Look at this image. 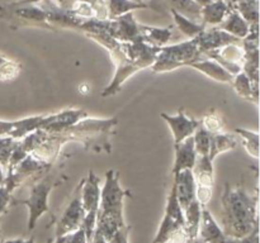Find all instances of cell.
I'll return each mask as SVG.
<instances>
[{
	"label": "cell",
	"mask_w": 260,
	"mask_h": 243,
	"mask_svg": "<svg viewBox=\"0 0 260 243\" xmlns=\"http://www.w3.org/2000/svg\"><path fill=\"white\" fill-rule=\"evenodd\" d=\"M225 210V234L234 239L248 237L258 230L256 201L241 187L226 186L222 196Z\"/></svg>",
	"instance_id": "6da1fadb"
},
{
	"label": "cell",
	"mask_w": 260,
	"mask_h": 243,
	"mask_svg": "<svg viewBox=\"0 0 260 243\" xmlns=\"http://www.w3.org/2000/svg\"><path fill=\"white\" fill-rule=\"evenodd\" d=\"M202 53L200 52L196 38H190L189 40L179 43V45L165 46L160 48L155 62L152 63L154 72H165L172 71L180 66L189 65L200 58Z\"/></svg>",
	"instance_id": "7a4b0ae2"
},
{
	"label": "cell",
	"mask_w": 260,
	"mask_h": 243,
	"mask_svg": "<svg viewBox=\"0 0 260 243\" xmlns=\"http://www.w3.org/2000/svg\"><path fill=\"white\" fill-rule=\"evenodd\" d=\"M126 191L119 185V176L114 170H109L106 174V182L101 190V202L98 212L123 215V199Z\"/></svg>",
	"instance_id": "3957f363"
},
{
	"label": "cell",
	"mask_w": 260,
	"mask_h": 243,
	"mask_svg": "<svg viewBox=\"0 0 260 243\" xmlns=\"http://www.w3.org/2000/svg\"><path fill=\"white\" fill-rule=\"evenodd\" d=\"M184 228V214L178 202L177 194H175V186L173 184L170 194L168 196L167 208H165V214L162 218L161 225L157 232L156 237L154 238L152 243H164L169 239L174 233Z\"/></svg>",
	"instance_id": "277c9868"
},
{
	"label": "cell",
	"mask_w": 260,
	"mask_h": 243,
	"mask_svg": "<svg viewBox=\"0 0 260 243\" xmlns=\"http://www.w3.org/2000/svg\"><path fill=\"white\" fill-rule=\"evenodd\" d=\"M53 182L50 177H46L45 180L40 181L33 186L30 190V195L27 200L22 201L23 204L28 205L29 208V223H28V229L32 230L35 228L36 223L40 219L41 215L48 212L47 199L51 189L53 187Z\"/></svg>",
	"instance_id": "5b68a950"
},
{
	"label": "cell",
	"mask_w": 260,
	"mask_h": 243,
	"mask_svg": "<svg viewBox=\"0 0 260 243\" xmlns=\"http://www.w3.org/2000/svg\"><path fill=\"white\" fill-rule=\"evenodd\" d=\"M88 118V114L79 109H69L61 113L52 114V115H45L41 122L40 128L48 133H57V132L66 131L70 127L76 126L79 122Z\"/></svg>",
	"instance_id": "8992f818"
},
{
	"label": "cell",
	"mask_w": 260,
	"mask_h": 243,
	"mask_svg": "<svg viewBox=\"0 0 260 243\" xmlns=\"http://www.w3.org/2000/svg\"><path fill=\"white\" fill-rule=\"evenodd\" d=\"M108 34L119 42H131L140 37V24L135 20L134 13L128 12L121 17L109 19Z\"/></svg>",
	"instance_id": "52a82bcc"
},
{
	"label": "cell",
	"mask_w": 260,
	"mask_h": 243,
	"mask_svg": "<svg viewBox=\"0 0 260 243\" xmlns=\"http://www.w3.org/2000/svg\"><path fill=\"white\" fill-rule=\"evenodd\" d=\"M84 217H85V210L81 204L80 195H78V196L74 197L73 201L69 204V207L63 212L57 228H56V237H61V235L79 229L83 224Z\"/></svg>",
	"instance_id": "ba28073f"
},
{
	"label": "cell",
	"mask_w": 260,
	"mask_h": 243,
	"mask_svg": "<svg viewBox=\"0 0 260 243\" xmlns=\"http://www.w3.org/2000/svg\"><path fill=\"white\" fill-rule=\"evenodd\" d=\"M174 186L180 208L187 209L196 200V181L192 170H182L174 174Z\"/></svg>",
	"instance_id": "9c48e42d"
},
{
	"label": "cell",
	"mask_w": 260,
	"mask_h": 243,
	"mask_svg": "<svg viewBox=\"0 0 260 243\" xmlns=\"http://www.w3.org/2000/svg\"><path fill=\"white\" fill-rule=\"evenodd\" d=\"M197 40L198 48L201 53H205L207 51L217 50V48L223 47L230 43H239L240 39L220 28H212L210 30L203 29L197 37H194Z\"/></svg>",
	"instance_id": "30bf717a"
},
{
	"label": "cell",
	"mask_w": 260,
	"mask_h": 243,
	"mask_svg": "<svg viewBox=\"0 0 260 243\" xmlns=\"http://www.w3.org/2000/svg\"><path fill=\"white\" fill-rule=\"evenodd\" d=\"M161 118L167 120V123L172 128L175 146L184 141L185 138H188V137L193 136L196 129L200 127V123L197 120L189 118L184 113H179L177 115H168V114L161 113Z\"/></svg>",
	"instance_id": "8fae6325"
},
{
	"label": "cell",
	"mask_w": 260,
	"mask_h": 243,
	"mask_svg": "<svg viewBox=\"0 0 260 243\" xmlns=\"http://www.w3.org/2000/svg\"><path fill=\"white\" fill-rule=\"evenodd\" d=\"M81 189V204L85 213H98L99 202H101V187H99V177L93 172H89L88 179L83 180Z\"/></svg>",
	"instance_id": "7c38bea8"
},
{
	"label": "cell",
	"mask_w": 260,
	"mask_h": 243,
	"mask_svg": "<svg viewBox=\"0 0 260 243\" xmlns=\"http://www.w3.org/2000/svg\"><path fill=\"white\" fill-rule=\"evenodd\" d=\"M197 152L194 148L193 136L188 137L184 141L175 146V159L173 174L182 171V170H192L197 161Z\"/></svg>",
	"instance_id": "4fadbf2b"
},
{
	"label": "cell",
	"mask_w": 260,
	"mask_h": 243,
	"mask_svg": "<svg viewBox=\"0 0 260 243\" xmlns=\"http://www.w3.org/2000/svg\"><path fill=\"white\" fill-rule=\"evenodd\" d=\"M201 238L205 243H229L230 237L225 234L220 227L217 225L216 220L213 219L212 214L202 207V213H201Z\"/></svg>",
	"instance_id": "5bb4252c"
},
{
	"label": "cell",
	"mask_w": 260,
	"mask_h": 243,
	"mask_svg": "<svg viewBox=\"0 0 260 243\" xmlns=\"http://www.w3.org/2000/svg\"><path fill=\"white\" fill-rule=\"evenodd\" d=\"M43 116H30L18 122H0V134H8L12 138H20L40 129Z\"/></svg>",
	"instance_id": "9a60e30c"
},
{
	"label": "cell",
	"mask_w": 260,
	"mask_h": 243,
	"mask_svg": "<svg viewBox=\"0 0 260 243\" xmlns=\"http://www.w3.org/2000/svg\"><path fill=\"white\" fill-rule=\"evenodd\" d=\"M188 66L196 68V70L201 71V72L205 73L208 77L213 78L216 81H220V83H229L231 84L234 80L233 73L229 72L226 68H223L217 61L212 60V58H205V60H196L194 62L189 63Z\"/></svg>",
	"instance_id": "2e32d148"
},
{
	"label": "cell",
	"mask_w": 260,
	"mask_h": 243,
	"mask_svg": "<svg viewBox=\"0 0 260 243\" xmlns=\"http://www.w3.org/2000/svg\"><path fill=\"white\" fill-rule=\"evenodd\" d=\"M230 7L226 3V0H212L208 4L203 5L201 9V20L202 24L210 25H218L226 15L230 13Z\"/></svg>",
	"instance_id": "e0dca14e"
},
{
	"label": "cell",
	"mask_w": 260,
	"mask_h": 243,
	"mask_svg": "<svg viewBox=\"0 0 260 243\" xmlns=\"http://www.w3.org/2000/svg\"><path fill=\"white\" fill-rule=\"evenodd\" d=\"M217 28L230 33L231 35L239 39H244L250 32V24L236 10H230V13L226 15L225 19L218 24Z\"/></svg>",
	"instance_id": "ac0fdd59"
},
{
	"label": "cell",
	"mask_w": 260,
	"mask_h": 243,
	"mask_svg": "<svg viewBox=\"0 0 260 243\" xmlns=\"http://www.w3.org/2000/svg\"><path fill=\"white\" fill-rule=\"evenodd\" d=\"M14 7L15 9L13 10V14L23 22L45 24L50 27L47 23V12L42 7L33 4H14Z\"/></svg>",
	"instance_id": "d6986e66"
},
{
	"label": "cell",
	"mask_w": 260,
	"mask_h": 243,
	"mask_svg": "<svg viewBox=\"0 0 260 243\" xmlns=\"http://www.w3.org/2000/svg\"><path fill=\"white\" fill-rule=\"evenodd\" d=\"M140 34L149 45L162 47L172 37L170 28H155L140 24Z\"/></svg>",
	"instance_id": "ffe728a7"
},
{
	"label": "cell",
	"mask_w": 260,
	"mask_h": 243,
	"mask_svg": "<svg viewBox=\"0 0 260 243\" xmlns=\"http://www.w3.org/2000/svg\"><path fill=\"white\" fill-rule=\"evenodd\" d=\"M236 146V139L234 136L225 134L222 132L218 133H211V142H210V153L208 157L210 159H215L216 156L222 152L233 149Z\"/></svg>",
	"instance_id": "44dd1931"
},
{
	"label": "cell",
	"mask_w": 260,
	"mask_h": 243,
	"mask_svg": "<svg viewBox=\"0 0 260 243\" xmlns=\"http://www.w3.org/2000/svg\"><path fill=\"white\" fill-rule=\"evenodd\" d=\"M107 10H108V19H114L117 17L134 12L136 9H145L149 5L145 3H135L132 0H107Z\"/></svg>",
	"instance_id": "7402d4cb"
},
{
	"label": "cell",
	"mask_w": 260,
	"mask_h": 243,
	"mask_svg": "<svg viewBox=\"0 0 260 243\" xmlns=\"http://www.w3.org/2000/svg\"><path fill=\"white\" fill-rule=\"evenodd\" d=\"M233 86L235 89L236 93L244 99H248V100H253L254 103H258V88L251 84L250 78L245 75V73L241 71L238 75L234 76L233 80Z\"/></svg>",
	"instance_id": "603a6c76"
},
{
	"label": "cell",
	"mask_w": 260,
	"mask_h": 243,
	"mask_svg": "<svg viewBox=\"0 0 260 243\" xmlns=\"http://www.w3.org/2000/svg\"><path fill=\"white\" fill-rule=\"evenodd\" d=\"M170 12H172L173 18H174V22L175 24H177V27L179 28L180 32H182L184 35H187V37L189 38L197 37V35L205 29V25H203L202 23L200 24V23L184 17V15L180 14V13H178L177 10L174 9H170Z\"/></svg>",
	"instance_id": "cb8c5ba5"
},
{
	"label": "cell",
	"mask_w": 260,
	"mask_h": 243,
	"mask_svg": "<svg viewBox=\"0 0 260 243\" xmlns=\"http://www.w3.org/2000/svg\"><path fill=\"white\" fill-rule=\"evenodd\" d=\"M170 5V9L177 10L189 19H201V7L194 0H167Z\"/></svg>",
	"instance_id": "d4e9b609"
},
{
	"label": "cell",
	"mask_w": 260,
	"mask_h": 243,
	"mask_svg": "<svg viewBox=\"0 0 260 243\" xmlns=\"http://www.w3.org/2000/svg\"><path fill=\"white\" fill-rule=\"evenodd\" d=\"M194 136H193V142H194V148L198 156H208L210 153V142H211V133L206 131L200 124L196 129Z\"/></svg>",
	"instance_id": "484cf974"
},
{
	"label": "cell",
	"mask_w": 260,
	"mask_h": 243,
	"mask_svg": "<svg viewBox=\"0 0 260 243\" xmlns=\"http://www.w3.org/2000/svg\"><path fill=\"white\" fill-rule=\"evenodd\" d=\"M236 133L244 139V146H245L246 151L250 156H253L254 158H258L259 157V134L256 132H250L246 131V129L238 128L236 129Z\"/></svg>",
	"instance_id": "4316f807"
},
{
	"label": "cell",
	"mask_w": 260,
	"mask_h": 243,
	"mask_svg": "<svg viewBox=\"0 0 260 243\" xmlns=\"http://www.w3.org/2000/svg\"><path fill=\"white\" fill-rule=\"evenodd\" d=\"M14 138L9 137V138L0 139V165L7 166L9 164V158L12 156V152L15 147Z\"/></svg>",
	"instance_id": "83f0119b"
},
{
	"label": "cell",
	"mask_w": 260,
	"mask_h": 243,
	"mask_svg": "<svg viewBox=\"0 0 260 243\" xmlns=\"http://www.w3.org/2000/svg\"><path fill=\"white\" fill-rule=\"evenodd\" d=\"M20 66L15 62H10V61H5L2 66H0V78L3 80H12L15 76L19 73Z\"/></svg>",
	"instance_id": "f1b7e54d"
},
{
	"label": "cell",
	"mask_w": 260,
	"mask_h": 243,
	"mask_svg": "<svg viewBox=\"0 0 260 243\" xmlns=\"http://www.w3.org/2000/svg\"><path fill=\"white\" fill-rule=\"evenodd\" d=\"M203 128L208 131L210 133H218L222 132V122H221L220 116L217 115H207L203 119Z\"/></svg>",
	"instance_id": "f546056e"
},
{
	"label": "cell",
	"mask_w": 260,
	"mask_h": 243,
	"mask_svg": "<svg viewBox=\"0 0 260 243\" xmlns=\"http://www.w3.org/2000/svg\"><path fill=\"white\" fill-rule=\"evenodd\" d=\"M127 232H128V229H127L126 225H124V227L118 228V229L113 233V235H112V237L109 238L107 242L108 243H128V240H127V234H128V233Z\"/></svg>",
	"instance_id": "4dcf8cb0"
},
{
	"label": "cell",
	"mask_w": 260,
	"mask_h": 243,
	"mask_svg": "<svg viewBox=\"0 0 260 243\" xmlns=\"http://www.w3.org/2000/svg\"><path fill=\"white\" fill-rule=\"evenodd\" d=\"M9 192L10 191L5 186L0 187V213L4 210L5 205L9 201Z\"/></svg>",
	"instance_id": "1f68e13d"
},
{
	"label": "cell",
	"mask_w": 260,
	"mask_h": 243,
	"mask_svg": "<svg viewBox=\"0 0 260 243\" xmlns=\"http://www.w3.org/2000/svg\"><path fill=\"white\" fill-rule=\"evenodd\" d=\"M89 243H108V242H107L106 238L103 237V234H102V233L95 228V230H94L93 233V237H91L90 242Z\"/></svg>",
	"instance_id": "d6a6232c"
},
{
	"label": "cell",
	"mask_w": 260,
	"mask_h": 243,
	"mask_svg": "<svg viewBox=\"0 0 260 243\" xmlns=\"http://www.w3.org/2000/svg\"><path fill=\"white\" fill-rule=\"evenodd\" d=\"M78 3H86V4H90V5H94L98 3V0H76Z\"/></svg>",
	"instance_id": "836d02e7"
},
{
	"label": "cell",
	"mask_w": 260,
	"mask_h": 243,
	"mask_svg": "<svg viewBox=\"0 0 260 243\" xmlns=\"http://www.w3.org/2000/svg\"><path fill=\"white\" fill-rule=\"evenodd\" d=\"M27 240L24 239H20V238H18V239H10V240H7L5 243H25Z\"/></svg>",
	"instance_id": "e575fe53"
},
{
	"label": "cell",
	"mask_w": 260,
	"mask_h": 243,
	"mask_svg": "<svg viewBox=\"0 0 260 243\" xmlns=\"http://www.w3.org/2000/svg\"><path fill=\"white\" fill-rule=\"evenodd\" d=\"M194 2L198 3V4H200L201 7H203V5L208 4V3H211V2H212V0H194Z\"/></svg>",
	"instance_id": "d590c367"
},
{
	"label": "cell",
	"mask_w": 260,
	"mask_h": 243,
	"mask_svg": "<svg viewBox=\"0 0 260 243\" xmlns=\"http://www.w3.org/2000/svg\"><path fill=\"white\" fill-rule=\"evenodd\" d=\"M132 2H135V3H144V0H132Z\"/></svg>",
	"instance_id": "8d00e7d4"
},
{
	"label": "cell",
	"mask_w": 260,
	"mask_h": 243,
	"mask_svg": "<svg viewBox=\"0 0 260 243\" xmlns=\"http://www.w3.org/2000/svg\"><path fill=\"white\" fill-rule=\"evenodd\" d=\"M198 243H205V242H198Z\"/></svg>",
	"instance_id": "74e56055"
}]
</instances>
